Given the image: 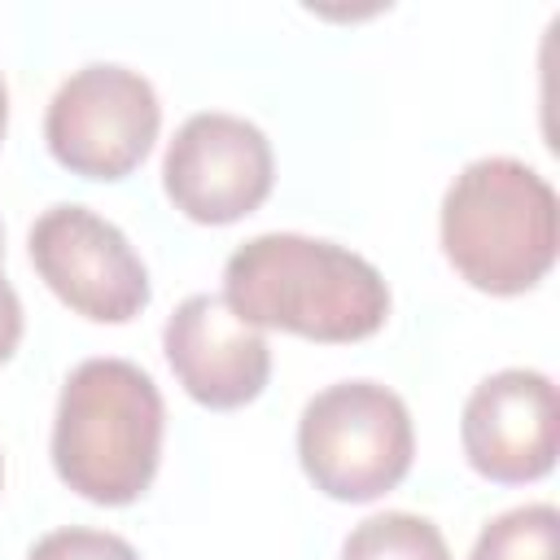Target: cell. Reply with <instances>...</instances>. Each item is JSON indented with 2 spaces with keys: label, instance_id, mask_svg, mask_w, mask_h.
Listing matches in <instances>:
<instances>
[{
  "label": "cell",
  "instance_id": "ba28073f",
  "mask_svg": "<svg viewBox=\"0 0 560 560\" xmlns=\"http://www.w3.org/2000/svg\"><path fill=\"white\" fill-rule=\"evenodd\" d=\"M459 442L486 481L525 486L551 472L560 446L556 385L534 368H503L486 376L459 416Z\"/></svg>",
  "mask_w": 560,
  "mask_h": 560
},
{
  "label": "cell",
  "instance_id": "277c9868",
  "mask_svg": "<svg viewBox=\"0 0 560 560\" xmlns=\"http://www.w3.org/2000/svg\"><path fill=\"white\" fill-rule=\"evenodd\" d=\"M411 411L381 381H337L302 407V472L337 503H372L389 494L411 472Z\"/></svg>",
  "mask_w": 560,
  "mask_h": 560
},
{
  "label": "cell",
  "instance_id": "7a4b0ae2",
  "mask_svg": "<svg viewBox=\"0 0 560 560\" xmlns=\"http://www.w3.org/2000/svg\"><path fill=\"white\" fill-rule=\"evenodd\" d=\"M162 429L166 407L144 368L131 359H83L57 398L52 468L92 503H136L158 477Z\"/></svg>",
  "mask_w": 560,
  "mask_h": 560
},
{
  "label": "cell",
  "instance_id": "30bf717a",
  "mask_svg": "<svg viewBox=\"0 0 560 560\" xmlns=\"http://www.w3.org/2000/svg\"><path fill=\"white\" fill-rule=\"evenodd\" d=\"M341 560H451V547L429 516L376 512L346 534Z\"/></svg>",
  "mask_w": 560,
  "mask_h": 560
},
{
  "label": "cell",
  "instance_id": "9c48e42d",
  "mask_svg": "<svg viewBox=\"0 0 560 560\" xmlns=\"http://www.w3.org/2000/svg\"><path fill=\"white\" fill-rule=\"evenodd\" d=\"M162 350L184 394L210 411L254 402L271 376V346L262 328L245 324L219 293L184 298L162 328Z\"/></svg>",
  "mask_w": 560,
  "mask_h": 560
},
{
  "label": "cell",
  "instance_id": "3957f363",
  "mask_svg": "<svg viewBox=\"0 0 560 560\" xmlns=\"http://www.w3.org/2000/svg\"><path fill=\"white\" fill-rule=\"evenodd\" d=\"M560 245L551 184L521 158L468 162L442 197V254L481 293L516 298L534 289Z\"/></svg>",
  "mask_w": 560,
  "mask_h": 560
},
{
  "label": "cell",
  "instance_id": "8fae6325",
  "mask_svg": "<svg viewBox=\"0 0 560 560\" xmlns=\"http://www.w3.org/2000/svg\"><path fill=\"white\" fill-rule=\"evenodd\" d=\"M556 538H560V516L551 503H525L503 516H494L468 560H556Z\"/></svg>",
  "mask_w": 560,
  "mask_h": 560
},
{
  "label": "cell",
  "instance_id": "6da1fadb",
  "mask_svg": "<svg viewBox=\"0 0 560 560\" xmlns=\"http://www.w3.org/2000/svg\"><path fill=\"white\" fill-rule=\"evenodd\" d=\"M223 302L254 328L306 341H363L389 315L385 276L354 249L302 232H262L223 262Z\"/></svg>",
  "mask_w": 560,
  "mask_h": 560
},
{
  "label": "cell",
  "instance_id": "4fadbf2b",
  "mask_svg": "<svg viewBox=\"0 0 560 560\" xmlns=\"http://www.w3.org/2000/svg\"><path fill=\"white\" fill-rule=\"evenodd\" d=\"M18 341H22V302H18L13 284L0 276V363L13 359Z\"/></svg>",
  "mask_w": 560,
  "mask_h": 560
},
{
  "label": "cell",
  "instance_id": "9a60e30c",
  "mask_svg": "<svg viewBox=\"0 0 560 560\" xmlns=\"http://www.w3.org/2000/svg\"><path fill=\"white\" fill-rule=\"evenodd\" d=\"M0 486H4V459H0Z\"/></svg>",
  "mask_w": 560,
  "mask_h": 560
},
{
  "label": "cell",
  "instance_id": "8992f818",
  "mask_svg": "<svg viewBox=\"0 0 560 560\" xmlns=\"http://www.w3.org/2000/svg\"><path fill=\"white\" fill-rule=\"evenodd\" d=\"M39 280L83 319L127 324L149 306V271L131 241L79 201L48 206L31 228Z\"/></svg>",
  "mask_w": 560,
  "mask_h": 560
},
{
  "label": "cell",
  "instance_id": "5bb4252c",
  "mask_svg": "<svg viewBox=\"0 0 560 560\" xmlns=\"http://www.w3.org/2000/svg\"><path fill=\"white\" fill-rule=\"evenodd\" d=\"M4 122H9V88H4V74H0V140H4Z\"/></svg>",
  "mask_w": 560,
  "mask_h": 560
},
{
  "label": "cell",
  "instance_id": "52a82bcc",
  "mask_svg": "<svg viewBox=\"0 0 560 560\" xmlns=\"http://www.w3.org/2000/svg\"><path fill=\"white\" fill-rule=\"evenodd\" d=\"M271 184V140L249 118L223 109L184 118L162 158V188L192 223H236L267 201Z\"/></svg>",
  "mask_w": 560,
  "mask_h": 560
},
{
  "label": "cell",
  "instance_id": "7c38bea8",
  "mask_svg": "<svg viewBox=\"0 0 560 560\" xmlns=\"http://www.w3.org/2000/svg\"><path fill=\"white\" fill-rule=\"evenodd\" d=\"M26 560H140V551L109 534V529H88V525H66V529H52L44 534Z\"/></svg>",
  "mask_w": 560,
  "mask_h": 560
},
{
  "label": "cell",
  "instance_id": "5b68a950",
  "mask_svg": "<svg viewBox=\"0 0 560 560\" xmlns=\"http://www.w3.org/2000/svg\"><path fill=\"white\" fill-rule=\"evenodd\" d=\"M162 105L140 70L118 61H88L48 101V153L83 179H122L153 149Z\"/></svg>",
  "mask_w": 560,
  "mask_h": 560
}]
</instances>
